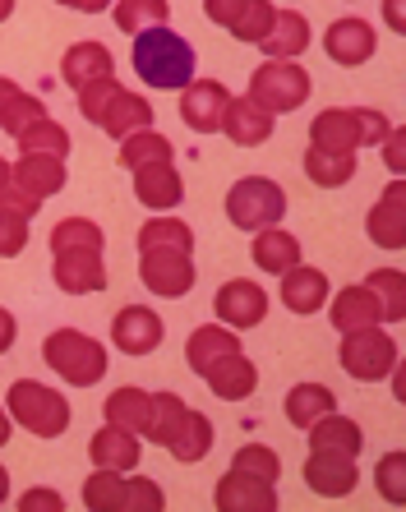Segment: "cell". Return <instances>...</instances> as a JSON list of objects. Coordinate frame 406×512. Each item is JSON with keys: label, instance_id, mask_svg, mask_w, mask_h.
Listing matches in <instances>:
<instances>
[{"label": "cell", "instance_id": "cell-54", "mask_svg": "<svg viewBox=\"0 0 406 512\" xmlns=\"http://www.w3.org/2000/svg\"><path fill=\"white\" fill-rule=\"evenodd\" d=\"M5 499H10V471L0 466V508H5Z\"/></svg>", "mask_w": 406, "mask_h": 512}, {"label": "cell", "instance_id": "cell-19", "mask_svg": "<svg viewBox=\"0 0 406 512\" xmlns=\"http://www.w3.org/2000/svg\"><path fill=\"white\" fill-rule=\"evenodd\" d=\"M102 134H111V139H125V134H134V130H148L153 125V102L148 97H139V93H130V88H111V97L97 107V120H93Z\"/></svg>", "mask_w": 406, "mask_h": 512}, {"label": "cell", "instance_id": "cell-14", "mask_svg": "<svg viewBox=\"0 0 406 512\" xmlns=\"http://www.w3.org/2000/svg\"><path fill=\"white\" fill-rule=\"evenodd\" d=\"M323 51H328V60L342 65V70H360L365 60H374L379 37H374V24L347 14V19H333V24H328V33H323Z\"/></svg>", "mask_w": 406, "mask_h": 512}, {"label": "cell", "instance_id": "cell-8", "mask_svg": "<svg viewBox=\"0 0 406 512\" xmlns=\"http://www.w3.org/2000/svg\"><path fill=\"white\" fill-rule=\"evenodd\" d=\"M337 356H342V370L356 383H379L397 370V342H393V333H383L379 323L374 328H356V333H342Z\"/></svg>", "mask_w": 406, "mask_h": 512}, {"label": "cell", "instance_id": "cell-22", "mask_svg": "<svg viewBox=\"0 0 406 512\" xmlns=\"http://www.w3.org/2000/svg\"><path fill=\"white\" fill-rule=\"evenodd\" d=\"M273 130H277V116L254 107L250 97H231L227 111H222V130L217 134H227L236 148H263V143L273 139Z\"/></svg>", "mask_w": 406, "mask_h": 512}, {"label": "cell", "instance_id": "cell-11", "mask_svg": "<svg viewBox=\"0 0 406 512\" xmlns=\"http://www.w3.org/2000/svg\"><path fill=\"white\" fill-rule=\"evenodd\" d=\"M111 342H116L120 356H153L157 346L167 342V323L148 305H125L111 319Z\"/></svg>", "mask_w": 406, "mask_h": 512}, {"label": "cell", "instance_id": "cell-16", "mask_svg": "<svg viewBox=\"0 0 406 512\" xmlns=\"http://www.w3.org/2000/svg\"><path fill=\"white\" fill-rule=\"evenodd\" d=\"M213 503H217V512H273L277 508V485L231 466L227 476L213 485Z\"/></svg>", "mask_w": 406, "mask_h": 512}, {"label": "cell", "instance_id": "cell-27", "mask_svg": "<svg viewBox=\"0 0 406 512\" xmlns=\"http://www.w3.org/2000/svg\"><path fill=\"white\" fill-rule=\"evenodd\" d=\"M310 42H314V33H310V19H305V14L300 10H277L259 47H263L268 60H300Z\"/></svg>", "mask_w": 406, "mask_h": 512}, {"label": "cell", "instance_id": "cell-56", "mask_svg": "<svg viewBox=\"0 0 406 512\" xmlns=\"http://www.w3.org/2000/svg\"><path fill=\"white\" fill-rule=\"evenodd\" d=\"M10 14H14V0H0V24H5Z\"/></svg>", "mask_w": 406, "mask_h": 512}, {"label": "cell", "instance_id": "cell-51", "mask_svg": "<svg viewBox=\"0 0 406 512\" xmlns=\"http://www.w3.org/2000/svg\"><path fill=\"white\" fill-rule=\"evenodd\" d=\"M56 5H65V10H79V14H107L111 0H56Z\"/></svg>", "mask_w": 406, "mask_h": 512}, {"label": "cell", "instance_id": "cell-36", "mask_svg": "<svg viewBox=\"0 0 406 512\" xmlns=\"http://www.w3.org/2000/svg\"><path fill=\"white\" fill-rule=\"evenodd\" d=\"M102 416L120 429H134V434L144 439L148 416H153V393H144V388H116V393L102 402Z\"/></svg>", "mask_w": 406, "mask_h": 512}, {"label": "cell", "instance_id": "cell-41", "mask_svg": "<svg viewBox=\"0 0 406 512\" xmlns=\"http://www.w3.org/2000/svg\"><path fill=\"white\" fill-rule=\"evenodd\" d=\"M14 143H19V153H51V157H65V153H70V130H65L60 120L42 116V120H33V125H24V130L14 134Z\"/></svg>", "mask_w": 406, "mask_h": 512}, {"label": "cell", "instance_id": "cell-42", "mask_svg": "<svg viewBox=\"0 0 406 512\" xmlns=\"http://www.w3.org/2000/svg\"><path fill=\"white\" fill-rule=\"evenodd\" d=\"M185 397L180 393H153V416H148V429H144V439L157 443V448H167L171 434L180 429V420H185Z\"/></svg>", "mask_w": 406, "mask_h": 512}, {"label": "cell", "instance_id": "cell-9", "mask_svg": "<svg viewBox=\"0 0 406 512\" xmlns=\"http://www.w3.org/2000/svg\"><path fill=\"white\" fill-rule=\"evenodd\" d=\"M139 282L162 300L190 296L194 282H199L194 254H185V250H144L139 254Z\"/></svg>", "mask_w": 406, "mask_h": 512}, {"label": "cell", "instance_id": "cell-28", "mask_svg": "<svg viewBox=\"0 0 406 512\" xmlns=\"http://www.w3.org/2000/svg\"><path fill=\"white\" fill-rule=\"evenodd\" d=\"M250 259H254V268H263V273L282 277L287 268H296L305 254H300V240L291 236L287 227H263V231H254Z\"/></svg>", "mask_w": 406, "mask_h": 512}, {"label": "cell", "instance_id": "cell-31", "mask_svg": "<svg viewBox=\"0 0 406 512\" xmlns=\"http://www.w3.org/2000/svg\"><path fill=\"white\" fill-rule=\"evenodd\" d=\"M42 116H47V102L33 97L24 84H14V79L0 74V130L19 134L24 125H33V120H42Z\"/></svg>", "mask_w": 406, "mask_h": 512}, {"label": "cell", "instance_id": "cell-17", "mask_svg": "<svg viewBox=\"0 0 406 512\" xmlns=\"http://www.w3.org/2000/svg\"><path fill=\"white\" fill-rule=\"evenodd\" d=\"M305 485H310V494H319V499H347L360 485L356 457L310 448V457H305Z\"/></svg>", "mask_w": 406, "mask_h": 512}, {"label": "cell", "instance_id": "cell-18", "mask_svg": "<svg viewBox=\"0 0 406 512\" xmlns=\"http://www.w3.org/2000/svg\"><path fill=\"white\" fill-rule=\"evenodd\" d=\"M199 379L208 383V393H213L217 402H245V397H254V388H259V370H254V360L245 356V351L217 356Z\"/></svg>", "mask_w": 406, "mask_h": 512}, {"label": "cell", "instance_id": "cell-35", "mask_svg": "<svg viewBox=\"0 0 406 512\" xmlns=\"http://www.w3.org/2000/svg\"><path fill=\"white\" fill-rule=\"evenodd\" d=\"M176 157V143L167 139L162 130H134V134H125L120 139V153H116V162L125 171H134V167H148V162H171Z\"/></svg>", "mask_w": 406, "mask_h": 512}, {"label": "cell", "instance_id": "cell-40", "mask_svg": "<svg viewBox=\"0 0 406 512\" xmlns=\"http://www.w3.org/2000/svg\"><path fill=\"white\" fill-rule=\"evenodd\" d=\"M365 286H370L374 300H379L383 323H402L406 319V277H402V268H374V273L365 277Z\"/></svg>", "mask_w": 406, "mask_h": 512}, {"label": "cell", "instance_id": "cell-47", "mask_svg": "<svg viewBox=\"0 0 406 512\" xmlns=\"http://www.w3.org/2000/svg\"><path fill=\"white\" fill-rule=\"evenodd\" d=\"M245 10H250V0H203V14H208V24L217 28H236L240 19H245Z\"/></svg>", "mask_w": 406, "mask_h": 512}, {"label": "cell", "instance_id": "cell-49", "mask_svg": "<svg viewBox=\"0 0 406 512\" xmlns=\"http://www.w3.org/2000/svg\"><path fill=\"white\" fill-rule=\"evenodd\" d=\"M19 508H24V512H37V508H47V512H65V499H60L56 489H28L24 499H19Z\"/></svg>", "mask_w": 406, "mask_h": 512}, {"label": "cell", "instance_id": "cell-7", "mask_svg": "<svg viewBox=\"0 0 406 512\" xmlns=\"http://www.w3.org/2000/svg\"><path fill=\"white\" fill-rule=\"evenodd\" d=\"M287 217V190L273 176H240L227 190V222L236 231H263Z\"/></svg>", "mask_w": 406, "mask_h": 512}, {"label": "cell", "instance_id": "cell-30", "mask_svg": "<svg viewBox=\"0 0 406 512\" xmlns=\"http://www.w3.org/2000/svg\"><path fill=\"white\" fill-rule=\"evenodd\" d=\"M227 351H240L236 328H227V323H199L190 333V342H185V365H190L194 374H203L217 356H227Z\"/></svg>", "mask_w": 406, "mask_h": 512}, {"label": "cell", "instance_id": "cell-45", "mask_svg": "<svg viewBox=\"0 0 406 512\" xmlns=\"http://www.w3.org/2000/svg\"><path fill=\"white\" fill-rule=\"evenodd\" d=\"M28 250V217L0 203V259H19Z\"/></svg>", "mask_w": 406, "mask_h": 512}, {"label": "cell", "instance_id": "cell-13", "mask_svg": "<svg viewBox=\"0 0 406 512\" xmlns=\"http://www.w3.org/2000/svg\"><path fill=\"white\" fill-rule=\"evenodd\" d=\"M231 93L227 84H217V79H190V84L180 88V120H185V130L194 134H217L222 130V111H227Z\"/></svg>", "mask_w": 406, "mask_h": 512}, {"label": "cell", "instance_id": "cell-50", "mask_svg": "<svg viewBox=\"0 0 406 512\" xmlns=\"http://www.w3.org/2000/svg\"><path fill=\"white\" fill-rule=\"evenodd\" d=\"M14 337H19V319H14V314L0 305V356H5V351L14 346Z\"/></svg>", "mask_w": 406, "mask_h": 512}, {"label": "cell", "instance_id": "cell-43", "mask_svg": "<svg viewBox=\"0 0 406 512\" xmlns=\"http://www.w3.org/2000/svg\"><path fill=\"white\" fill-rule=\"evenodd\" d=\"M231 466H236V471H250V476H259V480H273V485L282 480V457H277L268 443H240Z\"/></svg>", "mask_w": 406, "mask_h": 512}, {"label": "cell", "instance_id": "cell-53", "mask_svg": "<svg viewBox=\"0 0 406 512\" xmlns=\"http://www.w3.org/2000/svg\"><path fill=\"white\" fill-rule=\"evenodd\" d=\"M14 439V420H10V411H5V402H0V448Z\"/></svg>", "mask_w": 406, "mask_h": 512}, {"label": "cell", "instance_id": "cell-5", "mask_svg": "<svg viewBox=\"0 0 406 512\" xmlns=\"http://www.w3.org/2000/svg\"><path fill=\"white\" fill-rule=\"evenodd\" d=\"M5 411H10L14 425H24L33 439H60V434L70 429V402H65V393H56V388H47V383H37V379L10 383Z\"/></svg>", "mask_w": 406, "mask_h": 512}, {"label": "cell", "instance_id": "cell-10", "mask_svg": "<svg viewBox=\"0 0 406 512\" xmlns=\"http://www.w3.org/2000/svg\"><path fill=\"white\" fill-rule=\"evenodd\" d=\"M213 314H217V323H227L236 333L259 328V323L268 319V291H263L259 282H250V277H231V282L217 286Z\"/></svg>", "mask_w": 406, "mask_h": 512}, {"label": "cell", "instance_id": "cell-32", "mask_svg": "<svg viewBox=\"0 0 406 512\" xmlns=\"http://www.w3.org/2000/svg\"><path fill=\"white\" fill-rule=\"evenodd\" d=\"M167 453L176 457V462H185V466L203 462V457L213 453V420L203 416V411H185L180 429L171 434V443H167Z\"/></svg>", "mask_w": 406, "mask_h": 512}, {"label": "cell", "instance_id": "cell-4", "mask_svg": "<svg viewBox=\"0 0 406 512\" xmlns=\"http://www.w3.org/2000/svg\"><path fill=\"white\" fill-rule=\"evenodd\" d=\"M42 356L47 365L70 383V388H93V383L107 379V346L97 337L79 333V328H56L42 342Z\"/></svg>", "mask_w": 406, "mask_h": 512}, {"label": "cell", "instance_id": "cell-37", "mask_svg": "<svg viewBox=\"0 0 406 512\" xmlns=\"http://www.w3.org/2000/svg\"><path fill=\"white\" fill-rule=\"evenodd\" d=\"M305 176L319 185V190H342L356 180V153H328V148H314L305 153Z\"/></svg>", "mask_w": 406, "mask_h": 512}, {"label": "cell", "instance_id": "cell-6", "mask_svg": "<svg viewBox=\"0 0 406 512\" xmlns=\"http://www.w3.org/2000/svg\"><path fill=\"white\" fill-rule=\"evenodd\" d=\"M314 93V79L300 60H263L259 70L250 74V102L263 107L268 116H287V111H300Z\"/></svg>", "mask_w": 406, "mask_h": 512}, {"label": "cell", "instance_id": "cell-25", "mask_svg": "<svg viewBox=\"0 0 406 512\" xmlns=\"http://www.w3.org/2000/svg\"><path fill=\"white\" fill-rule=\"evenodd\" d=\"M51 282L65 296H97V291H107V263L102 254H56Z\"/></svg>", "mask_w": 406, "mask_h": 512}, {"label": "cell", "instance_id": "cell-3", "mask_svg": "<svg viewBox=\"0 0 406 512\" xmlns=\"http://www.w3.org/2000/svg\"><path fill=\"white\" fill-rule=\"evenodd\" d=\"M84 508L93 512H162L167 494L153 476L139 471H102L93 466V476L84 480Z\"/></svg>", "mask_w": 406, "mask_h": 512}, {"label": "cell", "instance_id": "cell-29", "mask_svg": "<svg viewBox=\"0 0 406 512\" xmlns=\"http://www.w3.org/2000/svg\"><path fill=\"white\" fill-rule=\"evenodd\" d=\"M310 448H319V453H347V457H360V448H365V429L356 425L351 416H342V411H328V416H319L310 429Z\"/></svg>", "mask_w": 406, "mask_h": 512}, {"label": "cell", "instance_id": "cell-12", "mask_svg": "<svg viewBox=\"0 0 406 512\" xmlns=\"http://www.w3.org/2000/svg\"><path fill=\"white\" fill-rule=\"evenodd\" d=\"M65 180H70L65 157H51V153H19V162L10 167V185L19 194H28L37 208L47 199H56L65 190Z\"/></svg>", "mask_w": 406, "mask_h": 512}, {"label": "cell", "instance_id": "cell-38", "mask_svg": "<svg viewBox=\"0 0 406 512\" xmlns=\"http://www.w3.org/2000/svg\"><path fill=\"white\" fill-rule=\"evenodd\" d=\"M287 420L296 429H310L319 416H328V411H337V397H333V388H323V383H296L287 393Z\"/></svg>", "mask_w": 406, "mask_h": 512}, {"label": "cell", "instance_id": "cell-33", "mask_svg": "<svg viewBox=\"0 0 406 512\" xmlns=\"http://www.w3.org/2000/svg\"><path fill=\"white\" fill-rule=\"evenodd\" d=\"M107 236L93 217H60L51 227V254H102Z\"/></svg>", "mask_w": 406, "mask_h": 512}, {"label": "cell", "instance_id": "cell-39", "mask_svg": "<svg viewBox=\"0 0 406 512\" xmlns=\"http://www.w3.org/2000/svg\"><path fill=\"white\" fill-rule=\"evenodd\" d=\"M111 14L120 33L134 37L153 24H171V0H111Z\"/></svg>", "mask_w": 406, "mask_h": 512}, {"label": "cell", "instance_id": "cell-46", "mask_svg": "<svg viewBox=\"0 0 406 512\" xmlns=\"http://www.w3.org/2000/svg\"><path fill=\"white\" fill-rule=\"evenodd\" d=\"M273 14H277L273 0H250V10H245V19L231 28V37H236V42H250V47H259L263 33H268V24H273Z\"/></svg>", "mask_w": 406, "mask_h": 512}, {"label": "cell", "instance_id": "cell-52", "mask_svg": "<svg viewBox=\"0 0 406 512\" xmlns=\"http://www.w3.org/2000/svg\"><path fill=\"white\" fill-rule=\"evenodd\" d=\"M383 24L393 28V33H402L406 19H402V0H383Z\"/></svg>", "mask_w": 406, "mask_h": 512}, {"label": "cell", "instance_id": "cell-2", "mask_svg": "<svg viewBox=\"0 0 406 512\" xmlns=\"http://www.w3.org/2000/svg\"><path fill=\"white\" fill-rule=\"evenodd\" d=\"M388 130L393 120L374 107H328L310 120V143L328 153H356V148H379Z\"/></svg>", "mask_w": 406, "mask_h": 512}, {"label": "cell", "instance_id": "cell-55", "mask_svg": "<svg viewBox=\"0 0 406 512\" xmlns=\"http://www.w3.org/2000/svg\"><path fill=\"white\" fill-rule=\"evenodd\" d=\"M5 185H10V162L0 157V190H5Z\"/></svg>", "mask_w": 406, "mask_h": 512}, {"label": "cell", "instance_id": "cell-24", "mask_svg": "<svg viewBox=\"0 0 406 512\" xmlns=\"http://www.w3.org/2000/svg\"><path fill=\"white\" fill-rule=\"evenodd\" d=\"M107 74H116V60H111V51L102 47V42H93V37L74 42V47L60 56V79H65L70 93L97 84V79H107Z\"/></svg>", "mask_w": 406, "mask_h": 512}, {"label": "cell", "instance_id": "cell-48", "mask_svg": "<svg viewBox=\"0 0 406 512\" xmlns=\"http://www.w3.org/2000/svg\"><path fill=\"white\" fill-rule=\"evenodd\" d=\"M379 148H383V162H388V171H393V176H402L406 171V130H388L379 139Z\"/></svg>", "mask_w": 406, "mask_h": 512}, {"label": "cell", "instance_id": "cell-34", "mask_svg": "<svg viewBox=\"0 0 406 512\" xmlns=\"http://www.w3.org/2000/svg\"><path fill=\"white\" fill-rule=\"evenodd\" d=\"M134 245H139V254L144 250H185V254H194V231H190V222H180V217H171V213H153L144 227H139Z\"/></svg>", "mask_w": 406, "mask_h": 512}, {"label": "cell", "instance_id": "cell-26", "mask_svg": "<svg viewBox=\"0 0 406 512\" xmlns=\"http://www.w3.org/2000/svg\"><path fill=\"white\" fill-rule=\"evenodd\" d=\"M323 310H328V319H333L337 333H356V328H374V323H383L379 300H374V291L365 282L342 286L337 300H328Z\"/></svg>", "mask_w": 406, "mask_h": 512}, {"label": "cell", "instance_id": "cell-44", "mask_svg": "<svg viewBox=\"0 0 406 512\" xmlns=\"http://www.w3.org/2000/svg\"><path fill=\"white\" fill-rule=\"evenodd\" d=\"M374 480H379V494L393 508H402L406 503V453H388L379 457V466H374Z\"/></svg>", "mask_w": 406, "mask_h": 512}, {"label": "cell", "instance_id": "cell-20", "mask_svg": "<svg viewBox=\"0 0 406 512\" xmlns=\"http://www.w3.org/2000/svg\"><path fill=\"white\" fill-rule=\"evenodd\" d=\"M134 199L144 203L148 213H171L185 199V180H180L176 162H148V167H134Z\"/></svg>", "mask_w": 406, "mask_h": 512}, {"label": "cell", "instance_id": "cell-1", "mask_svg": "<svg viewBox=\"0 0 406 512\" xmlns=\"http://www.w3.org/2000/svg\"><path fill=\"white\" fill-rule=\"evenodd\" d=\"M130 65L153 93H180V88L199 74L194 47L171 24H153V28H144V33H134Z\"/></svg>", "mask_w": 406, "mask_h": 512}, {"label": "cell", "instance_id": "cell-23", "mask_svg": "<svg viewBox=\"0 0 406 512\" xmlns=\"http://www.w3.org/2000/svg\"><path fill=\"white\" fill-rule=\"evenodd\" d=\"M282 305H287L291 314H300V319H310V314H319L323 305H328V296H333V286H328V277L319 273V268H310V263H296V268H287L282 273Z\"/></svg>", "mask_w": 406, "mask_h": 512}, {"label": "cell", "instance_id": "cell-15", "mask_svg": "<svg viewBox=\"0 0 406 512\" xmlns=\"http://www.w3.org/2000/svg\"><path fill=\"white\" fill-rule=\"evenodd\" d=\"M365 236L388 254H397L406 245V185H402V176L388 180V190L374 199L370 217H365Z\"/></svg>", "mask_w": 406, "mask_h": 512}, {"label": "cell", "instance_id": "cell-21", "mask_svg": "<svg viewBox=\"0 0 406 512\" xmlns=\"http://www.w3.org/2000/svg\"><path fill=\"white\" fill-rule=\"evenodd\" d=\"M88 462L102 466V471H139V462H144V443H139V434L134 429H120V425H102L88 439Z\"/></svg>", "mask_w": 406, "mask_h": 512}]
</instances>
